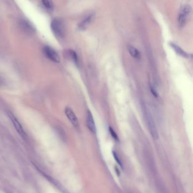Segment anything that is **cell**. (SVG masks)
Wrapping results in <instances>:
<instances>
[{"label": "cell", "instance_id": "obj_1", "mask_svg": "<svg viewBox=\"0 0 193 193\" xmlns=\"http://www.w3.org/2000/svg\"><path fill=\"white\" fill-rule=\"evenodd\" d=\"M51 27L55 36L58 39H62L65 35V27L62 22L58 19H54L51 23Z\"/></svg>", "mask_w": 193, "mask_h": 193}, {"label": "cell", "instance_id": "obj_2", "mask_svg": "<svg viewBox=\"0 0 193 193\" xmlns=\"http://www.w3.org/2000/svg\"><path fill=\"white\" fill-rule=\"evenodd\" d=\"M146 110L145 111L146 119V121L147 123L152 138L154 139H157L159 137V135H158L157 129L156 126V124L154 122L153 117L152 116L151 113L149 111L147 110Z\"/></svg>", "mask_w": 193, "mask_h": 193}, {"label": "cell", "instance_id": "obj_3", "mask_svg": "<svg viewBox=\"0 0 193 193\" xmlns=\"http://www.w3.org/2000/svg\"><path fill=\"white\" fill-rule=\"evenodd\" d=\"M8 116L9 118L10 119L12 123L14 125V128L16 130V131L18 132V133L22 137V138H26L27 137V135L26 132L25 131L23 126H22L20 122L16 118L15 116L13 113H12L11 112H9L8 113Z\"/></svg>", "mask_w": 193, "mask_h": 193}, {"label": "cell", "instance_id": "obj_4", "mask_svg": "<svg viewBox=\"0 0 193 193\" xmlns=\"http://www.w3.org/2000/svg\"><path fill=\"white\" fill-rule=\"evenodd\" d=\"M43 52L45 55L51 60L55 63L60 62V58L55 50L50 46H46L43 49Z\"/></svg>", "mask_w": 193, "mask_h": 193}, {"label": "cell", "instance_id": "obj_5", "mask_svg": "<svg viewBox=\"0 0 193 193\" xmlns=\"http://www.w3.org/2000/svg\"><path fill=\"white\" fill-rule=\"evenodd\" d=\"M65 113L66 116L71 124L74 126V127L76 129H78L79 128V124L78 120L77 117L76 116L75 113L69 107H67L65 109Z\"/></svg>", "mask_w": 193, "mask_h": 193}, {"label": "cell", "instance_id": "obj_6", "mask_svg": "<svg viewBox=\"0 0 193 193\" xmlns=\"http://www.w3.org/2000/svg\"><path fill=\"white\" fill-rule=\"evenodd\" d=\"M87 125L88 128L92 133H95L96 132V128L95 121L92 114L90 110L87 111Z\"/></svg>", "mask_w": 193, "mask_h": 193}, {"label": "cell", "instance_id": "obj_7", "mask_svg": "<svg viewBox=\"0 0 193 193\" xmlns=\"http://www.w3.org/2000/svg\"><path fill=\"white\" fill-rule=\"evenodd\" d=\"M169 45L177 55L185 58H189L190 54L186 53L185 51H184L181 47H179V46L173 42H170Z\"/></svg>", "mask_w": 193, "mask_h": 193}, {"label": "cell", "instance_id": "obj_8", "mask_svg": "<svg viewBox=\"0 0 193 193\" xmlns=\"http://www.w3.org/2000/svg\"><path fill=\"white\" fill-rule=\"evenodd\" d=\"M94 18V15L93 14L88 15L81 22V23H79L78 26V28L79 30L81 31L86 30L88 27V26L91 24Z\"/></svg>", "mask_w": 193, "mask_h": 193}, {"label": "cell", "instance_id": "obj_9", "mask_svg": "<svg viewBox=\"0 0 193 193\" xmlns=\"http://www.w3.org/2000/svg\"><path fill=\"white\" fill-rule=\"evenodd\" d=\"M127 50L130 54L134 58L139 59L140 57V53L137 49L131 45L127 46Z\"/></svg>", "mask_w": 193, "mask_h": 193}, {"label": "cell", "instance_id": "obj_10", "mask_svg": "<svg viewBox=\"0 0 193 193\" xmlns=\"http://www.w3.org/2000/svg\"><path fill=\"white\" fill-rule=\"evenodd\" d=\"M192 7L190 5H186L182 6V7L181 9L180 13L183 14L186 18H188V17L190 15V14L192 13Z\"/></svg>", "mask_w": 193, "mask_h": 193}, {"label": "cell", "instance_id": "obj_11", "mask_svg": "<svg viewBox=\"0 0 193 193\" xmlns=\"http://www.w3.org/2000/svg\"><path fill=\"white\" fill-rule=\"evenodd\" d=\"M188 20V18H186L185 15H183V14H181L179 13L178 16V23H179V26L180 27H183Z\"/></svg>", "mask_w": 193, "mask_h": 193}, {"label": "cell", "instance_id": "obj_12", "mask_svg": "<svg viewBox=\"0 0 193 193\" xmlns=\"http://www.w3.org/2000/svg\"><path fill=\"white\" fill-rule=\"evenodd\" d=\"M69 56L73 60V61L74 62V63L78 66V57L77 53L73 50H70L69 51Z\"/></svg>", "mask_w": 193, "mask_h": 193}, {"label": "cell", "instance_id": "obj_13", "mask_svg": "<svg viewBox=\"0 0 193 193\" xmlns=\"http://www.w3.org/2000/svg\"><path fill=\"white\" fill-rule=\"evenodd\" d=\"M43 5L48 9H51L53 7V3L52 0H42Z\"/></svg>", "mask_w": 193, "mask_h": 193}, {"label": "cell", "instance_id": "obj_14", "mask_svg": "<svg viewBox=\"0 0 193 193\" xmlns=\"http://www.w3.org/2000/svg\"><path fill=\"white\" fill-rule=\"evenodd\" d=\"M22 26L27 32H32L34 31L33 27L29 24H28L27 22L23 21L22 22Z\"/></svg>", "mask_w": 193, "mask_h": 193}, {"label": "cell", "instance_id": "obj_15", "mask_svg": "<svg viewBox=\"0 0 193 193\" xmlns=\"http://www.w3.org/2000/svg\"><path fill=\"white\" fill-rule=\"evenodd\" d=\"M109 131L110 132V135L112 136V137H113V138L116 141H119V139H118V137L117 135V133H116V132L114 130V129L111 127V126H110L109 127Z\"/></svg>", "mask_w": 193, "mask_h": 193}, {"label": "cell", "instance_id": "obj_16", "mask_svg": "<svg viewBox=\"0 0 193 193\" xmlns=\"http://www.w3.org/2000/svg\"><path fill=\"white\" fill-rule=\"evenodd\" d=\"M150 90L152 94L155 96V98H157L159 96V94L157 91L156 90L155 87L153 85H150Z\"/></svg>", "mask_w": 193, "mask_h": 193}, {"label": "cell", "instance_id": "obj_17", "mask_svg": "<svg viewBox=\"0 0 193 193\" xmlns=\"http://www.w3.org/2000/svg\"><path fill=\"white\" fill-rule=\"evenodd\" d=\"M113 156H114V157L116 160L117 162V163H118L120 166H122L121 163V162H120V159H119V158H118V156L117 153H116V152H113Z\"/></svg>", "mask_w": 193, "mask_h": 193}, {"label": "cell", "instance_id": "obj_18", "mask_svg": "<svg viewBox=\"0 0 193 193\" xmlns=\"http://www.w3.org/2000/svg\"><path fill=\"white\" fill-rule=\"evenodd\" d=\"M5 84V82H4V80L0 77V86H2L3 85V84Z\"/></svg>", "mask_w": 193, "mask_h": 193}]
</instances>
